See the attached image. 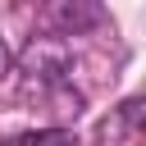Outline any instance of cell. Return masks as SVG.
I'll return each mask as SVG.
<instances>
[{"instance_id":"2","label":"cell","mask_w":146,"mask_h":146,"mask_svg":"<svg viewBox=\"0 0 146 146\" xmlns=\"http://www.w3.org/2000/svg\"><path fill=\"white\" fill-rule=\"evenodd\" d=\"M46 18L55 32L78 36V32H91L105 23V5L100 0H46Z\"/></svg>"},{"instance_id":"3","label":"cell","mask_w":146,"mask_h":146,"mask_svg":"<svg viewBox=\"0 0 146 146\" xmlns=\"http://www.w3.org/2000/svg\"><path fill=\"white\" fill-rule=\"evenodd\" d=\"M23 146H78L73 141V132H64V128H41V132H27V137H18Z\"/></svg>"},{"instance_id":"4","label":"cell","mask_w":146,"mask_h":146,"mask_svg":"<svg viewBox=\"0 0 146 146\" xmlns=\"http://www.w3.org/2000/svg\"><path fill=\"white\" fill-rule=\"evenodd\" d=\"M9 73H14V55H9V46L0 36V78H9Z\"/></svg>"},{"instance_id":"5","label":"cell","mask_w":146,"mask_h":146,"mask_svg":"<svg viewBox=\"0 0 146 146\" xmlns=\"http://www.w3.org/2000/svg\"><path fill=\"white\" fill-rule=\"evenodd\" d=\"M0 146H23V141H0Z\"/></svg>"},{"instance_id":"1","label":"cell","mask_w":146,"mask_h":146,"mask_svg":"<svg viewBox=\"0 0 146 146\" xmlns=\"http://www.w3.org/2000/svg\"><path fill=\"white\" fill-rule=\"evenodd\" d=\"M68 50H64V41H55V36H36L27 50H23V73H27V96H36V91H55L64 78H68Z\"/></svg>"}]
</instances>
